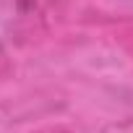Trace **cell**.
I'll use <instances>...</instances> for the list:
<instances>
[{"label":"cell","instance_id":"obj_1","mask_svg":"<svg viewBox=\"0 0 133 133\" xmlns=\"http://www.w3.org/2000/svg\"><path fill=\"white\" fill-rule=\"evenodd\" d=\"M52 5V0H0V44L26 34L44 11Z\"/></svg>","mask_w":133,"mask_h":133},{"label":"cell","instance_id":"obj_2","mask_svg":"<svg viewBox=\"0 0 133 133\" xmlns=\"http://www.w3.org/2000/svg\"><path fill=\"white\" fill-rule=\"evenodd\" d=\"M37 133H71V128L57 125V128H42V130H37Z\"/></svg>","mask_w":133,"mask_h":133}]
</instances>
